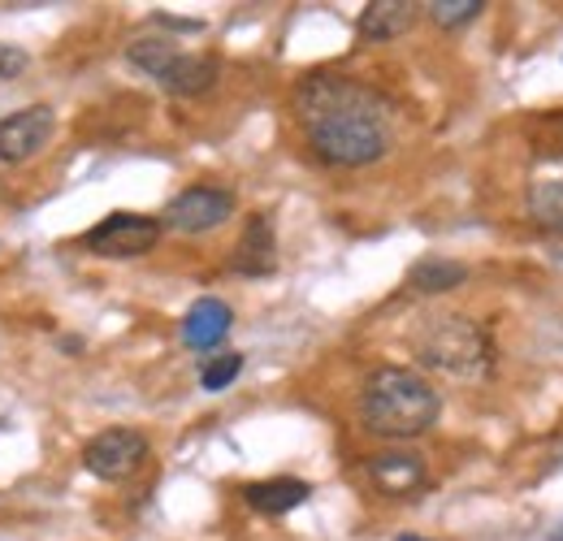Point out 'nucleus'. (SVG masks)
<instances>
[{
  "label": "nucleus",
  "instance_id": "20",
  "mask_svg": "<svg viewBox=\"0 0 563 541\" xmlns=\"http://www.w3.org/2000/svg\"><path fill=\"white\" fill-rule=\"evenodd\" d=\"M542 152H555V156H563V113L547 118V126H542Z\"/></svg>",
  "mask_w": 563,
  "mask_h": 541
},
{
  "label": "nucleus",
  "instance_id": "8",
  "mask_svg": "<svg viewBox=\"0 0 563 541\" xmlns=\"http://www.w3.org/2000/svg\"><path fill=\"white\" fill-rule=\"evenodd\" d=\"M230 269L243 273V277H269L278 269V234H274L269 212H256L243 225V239H239V247L230 256Z\"/></svg>",
  "mask_w": 563,
  "mask_h": 541
},
{
  "label": "nucleus",
  "instance_id": "22",
  "mask_svg": "<svg viewBox=\"0 0 563 541\" xmlns=\"http://www.w3.org/2000/svg\"><path fill=\"white\" fill-rule=\"evenodd\" d=\"M399 541H424V538H399Z\"/></svg>",
  "mask_w": 563,
  "mask_h": 541
},
{
  "label": "nucleus",
  "instance_id": "2",
  "mask_svg": "<svg viewBox=\"0 0 563 541\" xmlns=\"http://www.w3.org/2000/svg\"><path fill=\"white\" fill-rule=\"evenodd\" d=\"M442 411V395L412 368H373L364 390H360V420L368 433L390 438V442H408L433 429Z\"/></svg>",
  "mask_w": 563,
  "mask_h": 541
},
{
  "label": "nucleus",
  "instance_id": "12",
  "mask_svg": "<svg viewBox=\"0 0 563 541\" xmlns=\"http://www.w3.org/2000/svg\"><path fill=\"white\" fill-rule=\"evenodd\" d=\"M230 321H234V312L221 299H196L187 308V317H183V342L191 351H212L217 342L230 334Z\"/></svg>",
  "mask_w": 563,
  "mask_h": 541
},
{
  "label": "nucleus",
  "instance_id": "11",
  "mask_svg": "<svg viewBox=\"0 0 563 541\" xmlns=\"http://www.w3.org/2000/svg\"><path fill=\"white\" fill-rule=\"evenodd\" d=\"M217 74H221V66H217V57H209V53H178V57H174V66L165 69L156 82H161L169 96L191 100V96L212 91Z\"/></svg>",
  "mask_w": 563,
  "mask_h": 541
},
{
  "label": "nucleus",
  "instance_id": "7",
  "mask_svg": "<svg viewBox=\"0 0 563 541\" xmlns=\"http://www.w3.org/2000/svg\"><path fill=\"white\" fill-rule=\"evenodd\" d=\"M57 131V113L48 104H31L13 118L0 122V161L4 165H22L31 156H40L48 147V139Z\"/></svg>",
  "mask_w": 563,
  "mask_h": 541
},
{
  "label": "nucleus",
  "instance_id": "1",
  "mask_svg": "<svg viewBox=\"0 0 563 541\" xmlns=\"http://www.w3.org/2000/svg\"><path fill=\"white\" fill-rule=\"evenodd\" d=\"M295 118L325 165L360 169L390 152L395 104L347 74H312L295 91Z\"/></svg>",
  "mask_w": 563,
  "mask_h": 541
},
{
  "label": "nucleus",
  "instance_id": "17",
  "mask_svg": "<svg viewBox=\"0 0 563 541\" xmlns=\"http://www.w3.org/2000/svg\"><path fill=\"white\" fill-rule=\"evenodd\" d=\"M243 373V355L239 351H225V355H212L209 364H205V373H200V386L217 395V390H225L234 377Z\"/></svg>",
  "mask_w": 563,
  "mask_h": 541
},
{
  "label": "nucleus",
  "instance_id": "21",
  "mask_svg": "<svg viewBox=\"0 0 563 541\" xmlns=\"http://www.w3.org/2000/svg\"><path fill=\"white\" fill-rule=\"evenodd\" d=\"M551 541H563V525L555 529V533H551Z\"/></svg>",
  "mask_w": 563,
  "mask_h": 541
},
{
  "label": "nucleus",
  "instance_id": "16",
  "mask_svg": "<svg viewBox=\"0 0 563 541\" xmlns=\"http://www.w3.org/2000/svg\"><path fill=\"white\" fill-rule=\"evenodd\" d=\"M178 53H183V48H178L174 40H165V35H143V40H135V44L126 48V62L140 66L143 74H152V78H161L165 69L174 66Z\"/></svg>",
  "mask_w": 563,
  "mask_h": 541
},
{
  "label": "nucleus",
  "instance_id": "3",
  "mask_svg": "<svg viewBox=\"0 0 563 541\" xmlns=\"http://www.w3.org/2000/svg\"><path fill=\"white\" fill-rule=\"evenodd\" d=\"M417 355L424 368H438L446 377L460 382H482L494 368V342L490 330L477 325L464 312H446V317H429L417 330Z\"/></svg>",
  "mask_w": 563,
  "mask_h": 541
},
{
  "label": "nucleus",
  "instance_id": "6",
  "mask_svg": "<svg viewBox=\"0 0 563 541\" xmlns=\"http://www.w3.org/2000/svg\"><path fill=\"white\" fill-rule=\"evenodd\" d=\"M230 212H234V196L225 187H187L183 196L165 203L161 225L178 234H205V230H217Z\"/></svg>",
  "mask_w": 563,
  "mask_h": 541
},
{
  "label": "nucleus",
  "instance_id": "19",
  "mask_svg": "<svg viewBox=\"0 0 563 541\" xmlns=\"http://www.w3.org/2000/svg\"><path fill=\"white\" fill-rule=\"evenodd\" d=\"M31 66V57L22 53V48H13V44H0V78H18L22 69Z\"/></svg>",
  "mask_w": 563,
  "mask_h": 541
},
{
  "label": "nucleus",
  "instance_id": "15",
  "mask_svg": "<svg viewBox=\"0 0 563 541\" xmlns=\"http://www.w3.org/2000/svg\"><path fill=\"white\" fill-rule=\"evenodd\" d=\"M529 217L547 234H563V178H538L529 187Z\"/></svg>",
  "mask_w": 563,
  "mask_h": 541
},
{
  "label": "nucleus",
  "instance_id": "5",
  "mask_svg": "<svg viewBox=\"0 0 563 541\" xmlns=\"http://www.w3.org/2000/svg\"><path fill=\"white\" fill-rule=\"evenodd\" d=\"M147 460V438L140 429H104L82 446V468L100 481H126Z\"/></svg>",
  "mask_w": 563,
  "mask_h": 541
},
{
  "label": "nucleus",
  "instance_id": "13",
  "mask_svg": "<svg viewBox=\"0 0 563 541\" xmlns=\"http://www.w3.org/2000/svg\"><path fill=\"white\" fill-rule=\"evenodd\" d=\"M308 494H312V485H308V481H295V476L256 481V485H247V489H243L247 507H252V511H261V516H286V511L303 507V503H308Z\"/></svg>",
  "mask_w": 563,
  "mask_h": 541
},
{
  "label": "nucleus",
  "instance_id": "18",
  "mask_svg": "<svg viewBox=\"0 0 563 541\" xmlns=\"http://www.w3.org/2000/svg\"><path fill=\"white\" fill-rule=\"evenodd\" d=\"M482 9H486L482 0H433V4H429V18H433L438 26H464V22H473Z\"/></svg>",
  "mask_w": 563,
  "mask_h": 541
},
{
  "label": "nucleus",
  "instance_id": "10",
  "mask_svg": "<svg viewBox=\"0 0 563 541\" xmlns=\"http://www.w3.org/2000/svg\"><path fill=\"white\" fill-rule=\"evenodd\" d=\"M368 476L382 494H412L424 485V460L417 451H382L368 460Z\"/></svg>",
  "mask_w": 563,
  "mask_h": 541
},
{
  "label": "nucleus",
  "instance_id": "4",
  "mask_svg": "<svg viewBox=\"0 0 563 541\" xmlns=\"http://www.w3.org/2000/svg\"><path fill=\"white\" fill-rule=\"evenodd\" d=\"M161 221L156 217H143V212H109L100 225L87 230L82 247L91 256H104V261H135L147 256L156 243H161Z\"/></svg>",
  "mask_w": 563,
  "mask_h": 541
},
{
  "label": "nucleus",
  "instance_id": "14",
  "mask_svg": "<svg viewBox=\"0 0 563 541\" xmlns=\"http://www.w3.org/2000/svg\"><path fill=\"white\" fill-rule=\"evenodd\" d=\"M464 281H468V265L446 261V256H424L408 269V286L417 295H446V290H455Z\"/></svg>",
  "mask_w": 563,
  "mask_h": 541
},
{
  "label": "nucleus",
  "instance_id": "9",
  "mask_svg": "<svg viewBox=\"0 0 563 541\" xmlns=\"http://www.w3.org/2000/svg\"><path fill=\"white\" fill-rule=\"evenodd\" d=\"M412 22H417V4H412V0H373V4H364L355 31H360V40L386 44V40L408 35Z\"/></svg>",
  "mask_w": 563,
  "mask_h": 541
}]
</instances>
